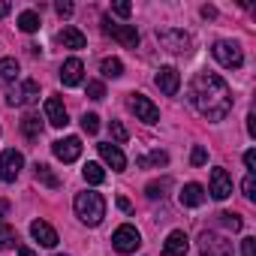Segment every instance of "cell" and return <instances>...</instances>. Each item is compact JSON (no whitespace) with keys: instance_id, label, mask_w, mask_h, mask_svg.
I'll use <instances>...</instances> for the list:
<instances>
[{"instance_id":"obj_1","label":"cell","mask_w":256,"mask_h":256,"mask_svg":"<svg viewBox=\"0 0 256 256\" xmlns=\"http://www.w3.org/2000/svg\"><path fill=\"white\" fill-rule=\"evenodd\" d=\"M190 102L208 120H223L232 112V90L217 72H199L190 82Z\"/></svg>"},{"instance_id":"obj_2","label":"cell","mask_w":256,"mask_h":256,"mask_svg":"<svg viewBox=\"0 0 256 256\" xmlns=\"http://www.w3.org/2000/svg\"><path fill=\"white\" fill-rule=\"evenodd\" d=\"M72 208H76V217H78L84 226H100L102 217H106V199H102L100 193H94V190L78 193L76 202H72Z\"/></svg>"},{"instance_id":"obj_3","label":"cell","mask_w":256,"mask_h":256,"mask_svg":"<svg viewBox=\"0 0 256 256\" xmlns=\"http://www.w3.org/2000/svg\"><path fill=\"white\" fill-rule=\"evenodd\" d=\"M211 52H214L217 64L226 66V70H238V66L244 64V52H241V46H238L235 40H217Z\"/></svg>"},{"instance_id":"obj_4","label":"cell","mask_w":256,"mask_h":256,"mask_svg":"<svg viewBox=\"0 0 256 256\" xmlns=\"http://www.w3.org/2000/svg\"><path fill=\"white\" fill-rule=\"evenodd\" d=\"M102 34L112 36V40H118L124 48H136L139 46V30L133 24H114L112 18H102Z\"/></svg>"},{"instance_id":"obj_5","label":"cell","mask_w":256,"mask_h":256,"mask_svg":"<svg viewBox=\"0 0 256 256\" xmlns=\"http://www.w3.org/2000/svg\"><path fill=\"white\" fill-rule=\"evenodd\" d=\"M112 244H114V250H118V253H136V250H139V244H142V235H139V229H136V226L124 223V226H118V229H114Z\"/></svg>"},{"instance_id":"obj_6","label":"cell","mask_w":256,"mask_h":256,"mask_svg":"<svg viewBox=\"0 0 256 256\" xmlns=\"http://www.w3.org/2000/svg\"><path fill=\"white\" fill-rule=\"evenodd\" d=\"M157 40H160V46H163L166 52H172V54H187L190 46H193V40H190L184 30H172V28L157 30Z\"/></svg>"},{"instance_id":"obj_7","label":"cell","mask_w":256,"mask_h":256,"mask_svg":"<svg viewBox=\"0 0 256 256\" xmlns=\"http://www.w3.org/2000/svg\"><path fill=\"white\" fill-rule=\"evenodd\" d=\"M199 253L202 256H232V241H226L217 232H202L199 235Z\"/></svg>"},{"instance_id":"obj_8","label":"cell","mask_w":256,"mask_h":256,"mask_svg":"<svg viewBox=\"0 0 256 256\" xmlns=\"http://www.w3.org/2000/svg\"><path fill=\"white\" fill-rule=\"evenodd\" d=\"M40 100V84L34 82V78H24L18 88H12L10 94H6V102L10 106H30V102H36Z\"/></svg>"},{"instance_id":"obj_9","label":"cell","mask_w":256,"mask_h":256,"mask_svg":"<svg viewBox=\"0 0 256 256\" xmlns=\"http://www.w3.org/2000/svg\"><path fill=\"white\" fill-rule=\"evenodd\" d=\"M130 108H133L136 118L145 120V124H157V120H160V108H157L145 94H130Z\"/></svg>"},{"instance_id":"obj_10","label":"cell","mask_w":256,"mask_h":256,"mask_svg":"<svg viewBox=\"0 0 256 256\" xmlns=\"http://www.w3.org/2000/svg\"><path fill=\"white\" fill-rule=\"evenodd\" d=\"M52 154H54L58 160H64V163H76V160L82 157V139H78V136L58 139V142L52 145Z\"/></svg>"},{"instance_id":"obj_11","label":"cell","mask_w":256,"mask_h":256,"mask_svg":"<svg viewBox=\"0 0 256 256\" xmlns=\"http://www.w3.org/2000/svg\"><path fill=\"white\" fill-rule=\"evenodd\" d=\"M208 193L217 199V202H223V199H229L232 196V178H229V172L226 169H211V187H208Z\"/></svg>"},{"instance_id":"obj_12","label":"cell","mask_w":256,"mask_h":256,"mask_svg":"<svg viewBox=\"0 0 256 256\" xmlns=\"http://www.w3.org/2000/svg\"><path fill=\"white\" fill-rule=\"evenodd\" d=\"M22 166H24V157L18 151H4V154H0V178H4V181H16Z\"/></svg>"},{"instance_id":"obj_13","label":"cell","mask_w":256,"mask_h":256,"mask_svg":"<svg viewBox=\"0 0 256 256\" xmlns=\"http://www.w3.org/2000/svg\"><path fill=\"white\" fill-rule=\"evenodd\" d=\"M154 82H157V88H160L166 96H175V94H178V88H181V76H178V70H175V66H160Z\"/></svg>"},{"instance_id":"obj_14","label":"cell","mask_w":256,"mask_h":256,"mask_svg":"<svg viewBox=\"0 0 256 256\" xmlns=\"http://www.w3.org/2000/svg\"><path fill=\"white\" fill-rule=\"evenodd\" d=\"M46 120L52 126H66L70 124V114H66V106L60 96H48L46 100Z\"/></svg>"},{"instance_id":"obj_15","label":"cell","mask_w":256,"mask_h":256,"mask_svg":"<svg viewBox=\"0 0 256 256\" xmlns=\"http://www.w3.org/2000/svg\"><path fill=\"white\" fill-rule=\"evenodd\" d=\"M82 76H84V64H82L78 58L64 60V66H60V82H64V88H76V84H82Z\"/></svg>"},{"instance_id":"obj_16","label":"cell","mask_w":256,"mask_h":256,"mask_svg":"<svg viewBox=\"0 0 256 256\" xmlns=\"http://www.w3.org/2000/svg\"><path fill=\"white\" fill-rule=\"evenodd\" d=\"M96 151H100V157L114 169V172H124L126 169V157H124V151L118 148V145H112V142H102V145H96Z\"/></svg>"},{"instance_id":"obj_17","label":"cell","mask_w":256,"mask_h":256,"mask_svg":"<svg viewBox=\"0 0 256 256\" xmlns=\"http://www.w3.org/2000/svg\"><path fill=\"white\" fill-rule=\"evenodd\" d=\"M187 247H190V241H187L184 229H175V232H169V238L163 244V256H184Z\"/></svg>"},{"instance_id":"obj_18","label":"cell","mask_w":256,"mask_h":256,"mask_svg":"<svg viewBox=\"0 0 256 256\" xmlns=\"http://www.w3.org/2000/svg\"><path fill=\"white\" fill-rule=\"evenodd\" d=\"M30 235H34L42 247H54V244H58V232H54L46 220H34V223H30Z\"/></svg>"},{"instance_id":"obj_19","label":"cell","mask_w":256,"mask_h":256,"mask_svg":"<svg viewBox=\"0 0 256 256\" xmlns=\"http://www.w3.org/2000/svg\"><path fill=\"white\" fill-rule=\"evenodd\" d=\"M178 199H181L184 208H196V205L205 202V187L202 184H184V190L178 193Z\"/></svg>"},{"instance_id":"obj_20","label":"cell","mask_w":256,"mask_h":256,"mask_svg":"<svg viewBox=\"0 0 256 256\" xmlns=\"http://www.w3.org/2000/svg\"><path fill=\"white\" fill-rule=\"evenodd\" d=\"M58 42L64 46V48H84V34L82 30H76V28H64L60 34H58Z\"/></svg>"},{"instance_id":"obj_21","label":"cell","mask_w":256,"mask_h":256,"mask_svg":"<svg viewBox=\"0 0 256 256\" xmlns=\"http://www.w3.org/2000/svg\"><path fill=\"white\" fill-rule=\"evenodd\" d=\"M22 133H24L28 139H40V136H42V120H40L36 114H24V118H22Z\"/></svg>"},{"instance_id":"obj_22","label":"cell","mask_w":256,"mask_h":256,"mask_svg":"<svg viewBox=\"0 0 256 256\" xmlns=\"http://www.w3.org/2000/svg\"><path fill=\"white\" fill-rule=\"evenodd\" d=\"M40 24H42V22H40V12H36V10H24V12L18 16V28H22L24 34H36Z\"/></svg>"},{"instance_id":"obj_23","label":"cell","mask_w":256,"mask_h":256,"mask_svg":"<svg viewBox=\"0 0 256 256\" xmlns=\"http://www.w3.org/2000/svg\"><path fill=\"white\" fill-rule=\"evenodd\" d=\"M34 169H36L34 175H36V181H40V184H46L48 190H58V187H60V181H58V175H54V172H52V169H48L46 163H36Z\"/></svg>"},{"instance_id":"obj_24","label":"cell","mask_w":256,"mask_h":256,"mask_svg":"<svg viewBox=\"0 0 256 256\" xmlns=\"http://www.w3.org/2000/svg\"><path fill=\"white\" fill-rule=\"evenodd\" d=\"M100 72H102L106 78H120V76H124V64H120L118 58H102Z\"/></svg>"},{"instance_id":"obj_25","label":"cell","mask_w":256,"mask_h":256,"mask_svg":"<svg viewBox=\"0 0 256 256\" xmlns=\"http://www.w3.org/2000/svg\"><path fill=\"white\" fill-rule=\"evenodd\" d=\"M136 163H139V169H148V166H157V169H160V166L169 163V154H166V151H151L148 157H139Z\"/></svg>"},{"instance_id":"obj_26","label":"cell","mask_w":256,"mask_h":256,"mask_svg":"<svg viewBox=\"0 0 256 256\" xmlns=\"http://www.w3.org/2000/svg\"><path fill=\"white\" fill-rule=\"evenodd\" d=\"M18 244V235H16V229L10 226V223H4L0 220V250H10V247H16Z\"/></svg>"},{"instance_id":"obj_27","label":"cell","mask_w":256,"mask_h":256,"mask_svg":"<svg viewBox=\"0 0 256 256\" xmlns=\"http://www.w3.org/2000/svg\"><path fill=\"white\" fill-rule=\"evenodd\" d=\"M16 76H18V60L16 58H0V78L12 82Z\"/></svg>"},{"instance_id":"obj_28","label":"cell","mask_w":256,"mask_h":256,"mask_svg":"<svg viewBox=\"0 0 256 256\" xmlns=\"http://www.w3.org/2000/svg\"><path fill=\"white\" fill-rule=\"evenodd\" d=\"M82 172H84V181H88V184H102V181H106V172H102L100 163H88Z\"/></svg>"},{"instance_id":"obj_29","label":"cell","mask_w":256,"mask_h":256,"mask_svg":"<svg viewBox=\"0 0 256 256\" xmlns=\"http://www.w3.org/2000/svg\"><path fill=\"white\" fill-rule=\"evenodd\" d=\"M169 187H172V181H169V178H163V181H151V184L145 187V193H148V199H163Z\"/></svg>"},{"instance_id":"obj_30","label":"cell","mask_w":256,"mask_h":256,"mask_svg":"<svg viewBox=\"0 0 256 256\" xmlns=\"http://www.w3.org/2000/svg\"><path fill=\"white\" fill-rule=\"evenodd\" d=\"M217 217H220V223H223L226 229H232V232H238V229L244 226V220H241L238 214H232V211H220Z\"/></svg>"},{"instance_id":"obj_31","label":"cell","mask_w":256,"mask_h":256,"mask_svg":"<svg viewBox=\"0 0 256 256\" xmlns=\"http://www.w3.org/2000/svg\"><path fill=\"white\" fill-rule=\"evenodd\" d=\"M82 130L94 136V133L100 130V118H96V114H82Z\"/></svg>"},{"instance_id":"obj_32","label":"cell","mask_w":256,"mask_h":256,"mask_svg":"<svg viewBox=\"0 0 256 256\" xmlns=\"http://www.w3.org/2000/svg\"><path fill=\"white\" fill-rule=\"evenodd\" d=\"M241 190H244V196L250 199V202H256V178L247 172V178H244V184H241Z\"/></svg>"},{"instance_id":"obj_33","label":"cell","mask_w":256,"mask_h":256,"mask_svg":"<svg viewBox=\"0 0 256 256\" xmlns=\"http://www.w3.org/2000/svg\"><path fill=\"white\" fill-rule=\"evenodd\" d=\"M190 163H193V166H205V163H208V151H205L202 145H196L193 154H190Z\"/></svg>"},{"instance_id":"obj_34","label":"cell","mask_w":256,"mask_h":256,"mask_svg":"<svg viewBox=\"0 0 256 256\" xmlns=\"http://www.w3.org/2000/svg\"><path fill=\"white\" fill-rule=\"evenodd\" d=\"M112 12L118 16V18H130V12H133V6L126 4V0H118V4L112 6Z\"/></svg>"},{"instance_id":"obj_35","label":"cell","mask_w":256,"mask_h":256,"mask_svg":"<svg viewBox=\"0 0 256 256\" xmlns=\"http://www.w3.org/2000/svg\"><path fill=\"white\" fill-rule=\"evenodd\" d=\"M112 136H114V142H126V139H130L126 126H124V124H118V120H112Z\"/></svg>"},{"instance_id":"obj_36","label":"cell","mask_w":256,"mask_h":256,"mask_svg":"<svg viewBox=\"0 0 256 256\" xmlns=\"http://www.w3.org/2000/svg\"><path fill=\"white\" fill-rule=\"evenodd\" d=\"M88 96H90V100H102V96H106L102 82H88Z\"/></svg>"},{"instance_id":"obj_37","label":"cell","mask_w":256,"mask_h":256,"mask_svg":"<svg viewBox=\"0 0 256 256\" xmlns=\"http://www.w3.org/2000/svg\"><path fill=\"white\" fill-rule=\"evenodd\" d=\"M54 12H58L60 18H70V16H72V4H70V0H58V4H54Z\"/></svg>"},{"instance_id":"obj_38","label":"cell","mask_w":256,"mask_h":256,"mask_svg":"<svg viewBox=\"0 0 256 256\" xmlns=\"http://www.w3.org/2000/svg\"><path fill=\"white\" fill-rule=\"evenodd\" d=\"M241 256H256V238H244L241 241Z\"/></svg>"},{"instance_id":"obj_39","label":"cell","mask_w":256,"mask_h":256,"mask_svg":"<svg viewBox=\"0 0 256 256\" xmlns=\"http://www.w3.org/2000/svg\"><path fill=\"white\" fill-rule=\"evenodd\" d=\"M244 166H247L250 175H253V169H256V151H247V154H244Z\"/></svg>"},{"instance_id":"obj_40","label":"cell","mask_w":256,"mask_h":256,"mask_svg":"<svg viewBox=\"0 0 256 256\" xmlns=\"http://www.w3.org/2000/svg\"><path fill=\"white\" fill-rule=\"evenodd\" d=\"M12 12V4H6V0H0V18H4V16H10Z\"/></svg>"},{"instance_id":"obj_41","label":"cell","mask_w":256,"mask_h":256,"mask_svg":"<svg viewBox=\"0 0 256 256\" xmlns=\"http://www.w3.org/2000/svg\"><path fill=\"white\" fill-rule=\"evenodd\" d=\"M253 120H256V118L247 114V133H250V136H256V124H253Z\"/></svg>"},{"instance_id":"obj_42","label":"cell","mask_w":256,"mask_h":256,"mask_svg":"<svg viewBox=\"0 0 256 256\" xmlns=\"http://www.w3.org/2000/svg\"><path fill=\"white\" fill-rule=\"evenodd\" d=\"M6 211H10V202H6V199H0V220L6 217Z\"/></svg>"},{"instance_id":"obj_43","label":"cell","mask_w":256,"mask_h":256,"mask_svg":"<svg viewBox=\"0 0 256 256\" xmlns=\"http://www.w3.org/2000/svg\"><path fill=\"white\" fill-rule=\"evenodd\" d=\"M202 16H205V18H214V16H217V10H214V6H202Z\"/></svg>"},{"instance_id":"obj_44","label":"cell","mask_w":256,"mask_h":256,"mask_svg":"<svg viewBox=\"0 0 256 256\" xmlns=\"http://www.w3.org/2000/svg\"><path fill=\"white\" fill-rule=\"evenodd\" d=\"M118 208H120V211H130V199L120 196V199H118Z\"/></svg>"},{"instance_id":"obj_45","label":"cell","mask_w":256,"mask_h":256,"mask_svg":"<svg viewBox=\"0 0 256 256\" xmlns=\"http://www.w3.org/2000/svg\"><path fill=\"white\" fill-rule=\"evenodd\" d=\"M18 256H34V250L30 247H18Z\"/></svg>"},{"instance_id":"obj_46","label":"cell","mask_w":256,"mask_h":256,"mask_svg":"<svg viewBox=\"0 0 256 256\" xmlns=\"http://www.w3.org/2000/svg\"><path fill=\"white\" fill-rule=\"evenodd\" d=\"M58 256H60V253H58Z\"/></svg>"}]
</instances>
